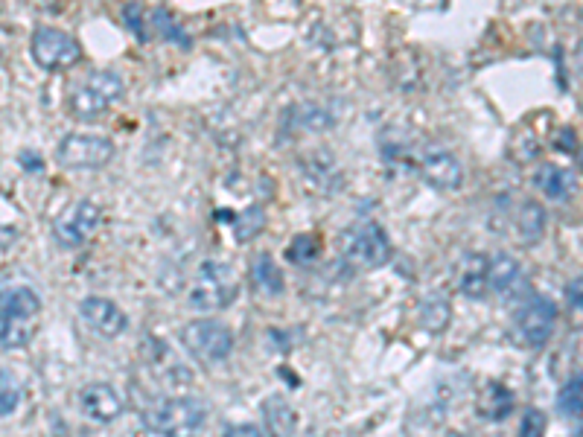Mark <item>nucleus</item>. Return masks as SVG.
I'll use <instances>...</instances> for the list:
<instances>
[{
  "label": "nucleus",
  "mask_w": 583,
  "mask_h": 437,
  "mask_svg": "<svg viewBox=\"0 0 583 437\" xmlns=\"http://www.w3.org/2000/svg\"><path fill=\"white\" fill-rule=\"evenodd\" d=\"M0 391H3V405H0V414H3V417H9V414H15V408H18V403H21L18 382L9 376V370H3V385H0Z\"/></svg>",
  "instance_id": "28"
},
{
  "label": "nucleus",
  "mask_w": 583,
  "mask_h": 437,
  "mask_svg": "<svg viewBox=\"0 0 583 437\" xmlns=\"http://www.w3.org/2000/svg\"><path fill=\"white\" fill-rule=\"evenodd\" d=\"M575 65H578V70L583 73V41L578 44V50H575Z\"/></svg>",
  "instance_id": "31"
},
{
  "label": "nucleus",
  "mask_w": 583,
  "mask_h": 437,
  "mask_svg": "<svg viewBox=\"0 0 583 437\" xmlns=\"http://www.w3.org/2000/svg\"><path fill=\"white\" fill-rule=\"evenodd\" d=\"M557 411L563 417H581L583 414V376L569 379L557 394Z\"/></svg>",
  "instance_id": "23"
},
{
  "label": "nucleus",
  "mask_w": 583,
  "mask_h": 437,
  "mask_svg": "<svg viewBox=\"0 0 583 437\" xmlns=\"http://www.w3.org/2000/svg\"><path fill=\"white\" fill-rule=\"evenodd\" d=\"M455 283L464 298H481L490 286V257L484 254H467L461 257L455 269Z\"/></svg>",
  "instance_id": "14"
},
{
  "label": "nucleus",
  "mask_w": 583,
  "mask_h": 437,
  "mask_svg": "<svg viewBox=\"0 0 583 437\" xmlns=\"http://www.w3.org/2000/svg\"><path fill=\"white\" fill-rule=\"evenodd\" d=\"M546 414L540 408H525L522 423H519V437H546Z\"/></svg>",
  "instance_id": "26"
},
{
  "label": "nucleus",
  "mask_w": 583,
  "mask_h": 437,
  "mask_svg": "<svg viewBox=\"0 0 583 437\" xmlns=\"http://www.w3.org/2000/svg\"><path fill=\"white\" fill-rule=\"evenodd\" d=\"M222 437H263V432H260L257 426H251V423H237V426L225 429V435Z\"/></svg>",
  "instance_id": "30"
},
{
  "label": "nucleus",
  "mask_w": 583,
  "mask_h": 437,
  "mask_svg": "<svg viewBox=\"0 0 583 437\" xmlns=\"http://www.w3.org/2000/svg\"><path fill=\"white\" fill-rule=\"evenodd\" d=\"M251 286L260 292V295H283V271L280 266H275V260L269 257V254H257L254 260H251Z\"/></svg>",
  "instance_id": "19"
},
{
  "label": "nucleus",
  "mask_w": 583,
  "mask_h": 437,
  "mask_svg": "<svg viewBox=\"0 0 583 437\" xmlns=\"http://www.w3.org/2000/svg\"><path fill=\"white\" fill-rule=\"evenodd\" d=\"M537 190L549 199V202H566L575 193V175L569 169L557 167V164H543L534 175Z\"/></svg>",
  "instance_id": "17"
},
{
  "label": "nucleus",
  "mask_w": 583,
  "mask_h": 437,
  "mask_svg": "<svg viewBox=\"0 0 583 437\" xmlns=\"http://www.w3.org/2000/svg\"><path fill=\"white\" fill-rule=\"evenodd\" d=\"M554 324H557V306H554V301L543 298V295H534L531 301L522 303L516 309L514 321H511V338L519 347L540 350L554 336Z\"/></svg>",
  "instance_id": "6"
},
{
  "label": "nucleus",
  "mask_w": 583,
  "mask_h": 437,
  "mask_svg": "<svg viewBox=\"0 0 583 437\" xmlns=\"http://www.w3.org/2000/svg\"><path fill=\"white\" fill-rule=\"evenodd\" d=\"M178 338H181L184 350L202 365H222L234 350L231 330L213 318H196V321L184 324Z\"/></svg>",
  "instance_id": "5"
},
{
  "label": "nucleus",
  "mask_w": 583,
  "mask_h": 437,
  "mask_svg": "<svg viewBox=\"0 0 583 437\" xmlns=\"http://www.w3.org/2000/svg\"><path fill=\"white\" fill-rule=\"evenodd\" d=\"M514 403H516L514 391H511L508 385H502V382H487V385L481 388L476 411H479V417H484V420L499 423V420H505V417L514 411Z\"/></svg>",
  "instance_id": "18"
},
{
  "label": "nucleus",
  "mask_w": 583,
  "mask_h": 437,
  "mask_svg": "<svg viewBox=\"0 0 583 437\" xmlns=\"http://www.w3.org/2000/svg\"><path fill=\"white\" fill-rule=\"evenodd\" d=\"M237 292H240V280L234 269L228 263L207 260L199 266L190 283V303L202 312H216L237 301Z\"/></svg>",
  "instance_id": "3"
},
{
  "label": "nucleus",
  "mask_w": 583,
  "mask_h": 437,
  "mask_svg": "<svg viewBox=\"0 0 583 437\" xmlns=\"http://www.w3.org/2000/svg\"><path fill=\"white\" fill-rule=\"evenodd\" d=\"M33 50L35 65L44 70H68L82 59V44L70 33L53 30V27H38L33 33Z\"/></svg>",
  "instance_id": "8"
},
{
  "label": "nucleus",
  "mask_w": 583,
  "mask_h": 437,
  "mask_svg": "<svg viewBox=\"0 0 583 437\" xmlns=\"http://www.w3.org/2000/svg\"><path fill=\"white\" fill-rule=\"evenodd\" d=\"M38 312H41V298L30 286L6 289L0 301V347L3 350L27 347L38 327Z\"/></svg>",
  "instance_id": "2"
},
{
  "label": "nucleus",
  "mask_w": 583,
  "mask_h": 437,
  "mask_svg": "<svg viewBox=\"0 0 583 437\" xmlns=\"http://www.w3.org/2000/svg\"><path fill=\"white\" fill-rule=\"evenodd\" d=\"M344 254L362 266V269H382L388 260H391V239L385 234V228L368 219V222H359L353 225L347 234H344Z\"/></svg>",
  "instance_id": "7"
},
{
  "label": "nucleus",
  "mask_w": 583,
  "mask_h": 437,
  "mask_svg": "<svg viewBox=\"0 0 583 437\" xmlns=\"http://www.w3.org/2000/svg\"><path fill=\"white\" fill-rule=\"evenodd\" d=\"M100 225H103V210L94 202L82 199V202L70 204L68 210L53 222V234L62 248H82L100 231Z\"/></svg>",
  "instance_id": "9"
},
{
  "label": "nucleus",
  "mask_w": 583,
  "mask_h": 437,
  "mask_svg": "<svg viewBox=\"0 0 583 437\" xmlns=\"http://www.w3.org/2000/svg\"><path fill=\"white\" fill-rule=\"evenodd\" d=\"M79 411H82L88 420H94V423H111V420L120 417L123 400H120V394H117L111 385H105V382H91V385H85L82 394H79Z\"/></svg>",
  "instance_id": "13"
},
{
  "label": "nucleus",
  "mask_w": 583,
  "mask_h": 437,
  "mask_svg": "<svg viewBox=\"0 0 583 437\" xmlns=\"http://www.w3.org/2000/svg\"><path fill=\"white\" fill-rule=\"evenodd\" d=\"M114 158V143L100 135H68L56 149V161L65 169H100Z\"/></svg>",
  "instance_id": "10"
},
{
  "label": "nucleus",
  "mask_w": 583,
  "mask_h": 437,
  "mask_svg": "<svg viewBox=\"0 0 583 437\" xmlns=\"http://www.w3.org/2000/svg\"><path fill=\"white\" fill-rule=\"evenodd\" d=\"M143 426L158 437H202L207 408L193 397H164L143 408Z\"/></svg>",
  "instance_id": "1"
},
{
  "label": "nucleus",
  "mask_w": 583,
  "mask_h": 437,
  "mask_svg": "<svg viewBox=\"0 0 583 437\" xmlns=\"http://www.w3.org/2000/svg\"><path fill=\"white\" fill-rule=\"evenodd\" d=\"M152 27H158V30L164 33V38L178 41L181 47H187V44H190V41L181 35V27H178V24H172V18H170V12H167V9H155V12H152Z\"/></svg>",
  "instance_id": "27"
},
{
  "label": "nucleus",
  "mask_w": 583,
  "mask_h": 437,
  "mask_svg": "<svg viewBox=\"0 0 583 437\" xmlns=\"http://www.w3.org/2000/svg\"><path fill=\"white\" fill-rule=\"evenodd\" d=\"M417 172L420 178L441 190V193H455L461 184H464V167L461 161L444 149V146H426L420 155H417Z\"/></svg>",
  "instance_id": "11"
},
{
  "label": "nucleus",
  "mask_w": 583,
  "mask_h": 437,
  "mask_svg": "<svg viewBox=\"0 0 583 437\" xmlns=\"http://www.w3.org/2000/svg\"><path fill=\"white\" fill-rule=\"evenodd\" d=\"M263 225H266V213H263L260 204H254V207H248L245 213H240V219H237V225H234V234H237L240 242H248V239H254V236L263 231Z\"/></svg>",
  "instance_id": "24"
},
{
  "label": "nucleus",
  "mask_w": 583,
  "mask_h": 437,
  "mask_svg": "<svg viewBox=\"0 0 583 437\" xmlns=\"http://www.w3.org/2000/svg\"><path fill=\"white\" fill-rule=\"evenodd\" d=\"M123 21L132 33L138 35V41H146V15L140 9L138 3H126L123 6Z\"/></svg>",
  "instance_id": "29"
},
{
  "label": "nucleus",
  "mask_w": 583,
  "mask_h": 437,
  "mask_svg": "<svg viewBox=\"0 0 583 437\" xmlns=\"http://www.w3.org/2000/svg\"><path fill=\"white\" fill-rule=\"evenodd\" d=\"M417 315H420V327L426 333L438 336V333H444L446 327H449V321H452V306H449L444 295H432V298L420 301Z\"/></svg>",
  "instance_id": "20"
},
{
  "label": "nucleus",
  "mask_w": 583,
  "mask_h": 437,
  "mask_svg": "<svg viewBox=\"0 0 583 437\" xmlns=\"http://www.w3.org/2000/svg\"><path fill=\"white\" fill-rule=\"evenodd\" d=\"M546 231V213L537 202H525L519 210V234L525 236V242H537Z\"/></svg>",
  "instance_id": "21"
},
{
  "label": "nucleus",
  "mask_w": 583,
  "mask_h": 437,
  "mask_svg": "<svg viewBox=\"0 0 583 437\" xmlns=\"http://www.w3.org/2000/svg\"><path fill=\"white\" fill-rule=\"evenodd\" d=\"M525 286V277L522 269L511 254H496L490 260V289L502 298V301H511L522 292Z\"/></svg>",
  "instance_id": "15"
},
{
  "label": "nucleus",
  "mask_w": 583,
  "mask_h": 437,
  "mask_svg": "<svg viewBox=\"0 0 583 437\" xmlns=\"http://www.w3.org/2000/svg\"><path fill=\"white\" fill-rule=\"evenodd\" d=\"M263 423H266L269 437H295L298 414H295V408L289 405L286 397L272 394V397L263 400Z\"/></svg>",
  "instance_id": "16"
},
{
  "label": "nucleus",
  "mask_w": 583,
  "mask_h": 437,
  "mask_svg": "<svg viewBox=\"0 0 583 437\" xmlns=\"http://www.w3.org/2000/svg\"><path fill=\"white\" fill-rule=\"evenodd\" d=\"M79 315H82V321H85L97 336L103 338L123 336L126 327H129L126 312H123L114 301H108V298H85V301L79 303Z\"/></svg>",
  "instance_id": "12"
},
{
  "label": "nucleus",
  "mask_w": 583,
  "mask_h": 437,
  "mask_svg": "<svg viewBox=\"0 0 583 437\" xmlns=\"http://www.w3.org/2000/svg\"><path fill=\"white\" fill-rule=\"evenodd\" d=\"M318 254H321V239L315 234L295 236L292 245L286 248V260H289L292 266H309V263L318 260Z\"/></svg>",
  "instance_id": "22"
},
{
  "label": "nucleus",
  "mask_w": 583,
  "mask_h": 437,
  "mask_svg": "<svg viewBox=\"0 0 583 437\" xmlns=\"http://www.w3.org/2000/svg\"><path fill=\"white\" fill-rule=\"evenodd\" d=\"M566 309H569V324L575 330H583V277L566 286Z\"/></svg>",
  "instance_id": "25"
},
{
  "label": "nucleus",
  "mask_w": 583,
  "mask_h": 437,
  "mask_svg": "<svg viewBox=\"0 0 583 437\" xmlns=\"http://www.w3.org/2000/svg\"><path fill=\"white\" fill-rule=\"evenodd\" d=\"M572 437H583V429H578V432H575V435Z\"/></svg>",
  "instance_id": "32"
},
{
  "label": "nucleus",
  "mask_w": 583,
  "mask_h": 437,
  "mask_svg": "<svg viewBox=\"0 0 583 437\" xmlns=\"http://www.w3.org/2000/svg\"><path fill=\"white\" fill-rule=\"evenodd\" d=\"M123 94V79L114 70H94L70 91V111L79 120H94Z\"/></svg>",
  "instance_id": "4"
}]
</instances>
